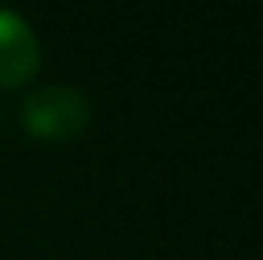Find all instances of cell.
Instances as JSON below:
<instances>
[{
  "instance_id": "obj_1",
  "label": "cell",
  "mask_w": 263,
  "mask_h": 260,
  "mask_svg": "<svg viewBox=\"0 0 263 260\" xmlns=\"http://www.w3.org/2000/svg\"><path fill=\"white\" fill-rule=\"evenodd\" d=\"M20 124L40 140H73L90 124V100L67 84L33 87L20 104Z\"/></svg>"
},
{
  "instance_id": "obj_2",
  "label": "cell",
  "mask_w": 263,
  "mask_h": 260,
  "mask_svg": "<svg viewBox=\"0 0 263 260\" xmlns=\"http://www.w3.org/2000/svg\"><path fill=\"white\" fill-rule=\"evenodd\" d=\"M40 70V40L20 13L0 4V87H24Z\"/></svg>"
},
{
  "instance_id": "obj_3",
  "label": "cell",
  "mask_w": 263,
  "mask_h": 260,
  "mask_svg": "<svg viewBox=\"0 0 263 260\" xmlns=\"http://www.w3.org/2000/svg\"><path fill=\"white\" fill-rule=\"evenodd\" d=\"M0 120H4V107H0Z\"/></svg>"
}]
</instances>
